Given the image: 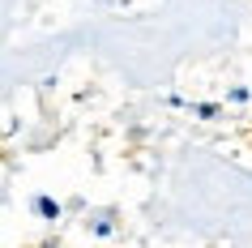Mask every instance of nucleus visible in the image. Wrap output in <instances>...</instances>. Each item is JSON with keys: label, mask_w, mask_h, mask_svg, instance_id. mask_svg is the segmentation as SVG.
Instances as JSON below:
<instances>
[{"label": "nucleus", "mask_w": 252, "mask_h": 248, "mask_svg": "<svg viewBox=\"0 0 252 248\" xmlns=\"http://www.w3.org/2000/svg\"><path fill=\"white\" fill-rule=\"evenodd\" d=\"M34 214L47 218V222H56V218H60V201H52V197H34Z\"/></svg>", "instance_id": "f257e3e1"}]
</instances>
